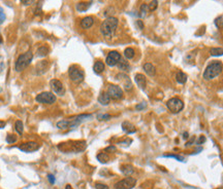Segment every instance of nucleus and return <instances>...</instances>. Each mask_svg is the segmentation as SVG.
Segmentation results:
<instances>
[{
    "label": "nucleus",
    "mask_w": 223,
    "mask_h": 189,
    "mask_svg": "<svg viewBox=\"0 0 223 189\" xmlns=\"http://www.w3.org/2000/svg\"><path fill=\"white\" fill-rule=\"evenodd\" d=\"M118 24H119V21H118L117 18H114V16H109V18H106L102 22V24H101V26H100L101 34L106 38L112 37V36L115 34L116 30H117Z\"/></svg>",
    "instance_id": "1"
},
{
    "label": "nucleus",
    "mask_w": 223,
    "mask_h": 189,
    "mask_svg": "<svg viewBox=\"0 0 223 189\" xmlns=\"http://www.w3.org/2000/svg\"><path fill=\"white\" fill-rule=\"evenodd\" d=\"M223 65L219 61H213L211 64H209L204 72V78L206 80H211L217 77L220 73L222 72Z\"/></svg>",
    "instance_id": "2"
},
{
    "label": "nucleus",
    "mask_w": 223,
    "mask_h": 189,
    "mask_svg": "<svg viewBox=\"0 0 223 189\" xmlns=\"http://www.w3.org/2000/svg\"><path fill=\"white\" fill-rule=\"evenodd\" d=\"M33 59V53L32 52L28 50V52L22 53V55L19 56V58L17 59L16 65H15V68L18 72L23 71L25 68H27L29 66V64L31 63Z\"/></svg>",
    "instance_id": "3"
},
{
    "label": "nucleus",
    "mask_w": 223,
    "mask_h": 189,
    "mask_svg": "<svg viewBox=\"0 0 223 189\" xmlns=\"http://www.w3.org/2000/svg\"><path fill=\"white\" fill-rule=\"evenodd\" d=\"M68 75H69L70 80L75 83H81L85 78L84 71L81 68H79L78 66H75V65L69 67Z\"/></svg>",
    "instance_id": "4"
},
{
    "label": "nucleus",
    "mask_w": 223,
    "mask_h": 189,
    "mask_svg": "<svg viewBox=\"0 0 223 189\" xmlns=\"http://www.w3.org/2000/svg\"><path fill=\"white\" fill-rule=\"evenodd\" d=\"M166 106L169 111H171L173 113H179L184 108V103L179 98H171L166 102Z\"/></svg>",
    "instance_id": "5"
},
{
    "label": "nucleus",
    "mask_w": 223,
    "mask_h": 189,
    "mask_svg": "<svg viewBox=\"0 0 223 189\" xmlns=\"http://www.w3.org/2000/svg\"><path fill=\"white\" fill-rule=\"evenodd\" d=\"M35 100L37 101L38 103L52 105V104H54L56 102V96L53 94V93L44 92V93H40L39 95L36 96Z\"/></svg>",
    "instance_id": "6"
},
{
    "label": "nucleus",
    "mask_w": 223,
    "mask_h": 189,
    "mask_svg": "<svg viewBox=\"0 0 223 189\" xmlns=\"http://www.w3.org/2000/svg\"><path fill=\"white\" fill-rule=\"evenodd\" d=\"M135 184H136V180L133 177H127L116 183L115 189H132Z\"/></svg>",
    "instance_id": "7"
},
{
    "label": "nucleus",
    "mask_w": 223,
    "mask_h": 189,
    "mask_svg": "<svg viewBox=\"0 0 223 189\" xmlns=\"http://www.w3.org/2000/svg\"><path fill=\"white\" fill-rule=\"evenodd\" d=\"M110 96V98L113 100H120L123 98V91L119 85H115V84H111L108 87V92H106Z\"/></svg>",
    "instance_id": "8"
},
{
    "label": "nucleus",
    "mask_w": 223,
    "mask_h": 189,
    "mask_svg": "<svg viewBox=\"0 0 223 189\" xmlns=\"http://www.w3.org/2000/svg\"><path fill=\"white\" fill-rule=\"evenodd\" d=\"M120 60H121L120 53L118 52H116V50H113V52L109 53L108 57H106V63L110 67H114L119 63Z\"/></svg>",
    "instance_id": "9"
},
{
    "label": "nucleus",
    "mask_w": 223,
    "mask_h": 189,
    "mask_svg": "<svg viewBox=\"0 0 223 189\" xmlns=\"http://www.w3.org/2000/svg\"><path fill=\"white\" fill-rule=\"evenodd\" d=\"M50 86L51 89H52V91L55 93V94L57 95H60V96H63L64 93H65V89H64L63 84L60 80L58 79H52L50 82Z\"/></svg>",
    "instance_id": "10"
},
{
    "label": "nucleus",
    "mask_w": 223,
    "mask_h": 189,
    "mask_svg": "<svg viewBox=\"0 0 223 189\" xmlns=\"http://www.w3.org/2000/svg\"><path fill=\"white\" fill-rule=\"evenodd\" d=\"M116 78L123 83L125 91H130V89H132V82L130 78L128 77V75H126L125 73H119V74H117V76H116Z\"/></svg>",
    "instance_id": "11"
},
{
    "label": "nucleus",
    "mask_w": 223,
    "mask_h": 189,
    "mask_svg": "<svg viewBox=\"0 0 223 189\" xmlns=\"http://www.w3.org/2000/svg\"><path fill=\"white\" fill-rule=\"evenodd\" d=\"M19 149L23 152H33L39 149V144L36 142H26L22 143L19 146Z\"/></svg>",
    "instance_id": "12"
},
{
    "label": "nucleus",
    "mask_w": 223,
    "mask_h": 189,
    "mask_svg": "<svg viewBox=\"0 0 223 189\" xmlns=\"http://www.w3.org/2000/svg\"><path fill=\"white\" fill-rule=\"evenodd\" d=\"M49 69V62L48 61H41L35 66V74L36 75H41L44 73H46Z\"/></svg>",
    "instance_id": "13"
},
{
    "label": "nucleus",
    "mask_w": 223,
    "mask_h": 189,
    "mask_svg": "<svg viewBox=\"0 0 223 189\" xmlns=\"http://www.w3.org/2000/svg\"><path fill=\"white\" fill-rule=\"evenodd\" d=\"M85 148H86V142H84V141L73 142L72 145H70V150H72L73 152H81L85 150Z\"/></svg>",
    "instance_id": "14"
},
{
    "label": "nucleus",
    "mask_w": 223,
    "mask_h": 189,
    "mask_svg": "<svg viewBox=\"0 0 223 189\" xmlns=\"http://www.w3.org/2000/svg\"><path fill=\"white\" fill-rule=\"evenodd\" d=\"M134 80H135V82H136V84L140 87V89H145L146 84H147V79H146L145 75L140 74V73H137V74L135 75V77H134Z\"/></svg>",
    "instance_id": "15"
},
{
    "label": "nucleus",
    "mask_w": 223,
    "mask_h": 189,
    "mask_svg": "<svg viewBox=\"0 0 223 189\" xmlns=\"http://www.w3.org/2000/svg\"><path fill=\"white\" fill-rule=\"evenodd\" d=\"M93 24H94V19L92 16H85L81 21V27L83 29H89L93 26Z\"/></svg>",
    "instance_id": "16"
},
{
    "label": "nucleus",
    "mask_w": 223,
    "mask_h": 189,
    "mask_svg": "<svg viewBox=\"0 0 223 189\" xmlns=\"http://www.w3.org/2000/svg\"><path fill=\"white\" fill-rule=\"evenodd\" d=\"M122 129L126 133V134H133V133L136 132L135 126L132 125V123L128 122V121H124L122 123Z\"/></svg>",
    "instance_id": "17"
},
{
    "label": "nucleus",
    "mask_w": 223,
    "mask_h": 189,
    "mask_svg": "<svg viewBox=\"0 0 223 189\" xmlns=\"http://www.w3.org/2000/svg\"><path fill=\"white\" fill-rule=\"evenodd\" d=\"M144 71H145L149 76H154L156 74V68L153 64L151 63H146L144 65Z\"/></svg>",
    "instance_id": "18"
},
{
    "label": "nucleus",
    "mask_w": 223,
    "mask_h": 189,
    "mask_svg": "<svg viewBox=\"0 0 223 189\" xmlns=\"http://www.w3.org/2000/svg\"><path fill=\"white\" fill-rule=\"evenodd\" d=\"M98 102H99L101 105H109L110 102H111V98L108 93H101L98 97Z\"/></svg>",
    "instance_id": "19"
},
{
    "label": "nucleus",
    "mask_w": 223,
    "mask_h": 189,
    "mask_svg": "<svg viewBox=\"0 0 223 189\" xmlns=\"http://www.w3.org/2000/svg\"><path fill=\"white\" fill-rule=\"evenodd\" d=\"M93 70L96 74H100L104 71V64L101 61H97L95 62L94 66H93Z\"/></svg>",
    "instance_id": "20"
},
{
    "label": "nucleus",
    "mask_w": 223,
    "mask_h": 189,
    "mask_svg": "<svg viewBox=\"0 0 223 189\" xmlns=\"http://www.w3.org/2000/svg\"><path fill=\"white\" fill-rule=\"evenodd\" d=\"M176 80L178 83L184 84V83H186V81H187V75H186L184 72L179 71L176 75Z\"/></svg>",
    "instance_id": "21"
},
{
    "label": "nucleus",
    "mask_w": 223,
    "mask_h": 189,
    "mask_svg": "<svg viewBox=\"0 0 223 189\" xmlns=\"http://www.w3.org/2000/svg\"><path fill=\"white\" fill-rule=\"evenodd\" d=\"M117 66H118V68H119L120 70H122V71H124V72H128L129 70H130V66H129V64L127 63L125 60H122V59L119 61V63L117 64Z\"/></svg>",
    "instance_id": "22"
},
{
    "label": "nucleus",
    "mask_w": 223,
    "mask_h": 189,
    "mask_svg": "<svg viewBox=\"0 0 223 189\" xmlns=\"http://www.w3.org/2000/svg\"><path fill=\"white\" fill-rule=\"evenodd\" d=\"M89 7H90V2H79V3L75 5L77 10L80 13L86 12V10H88Z\"/></svg>",
    "instance_id": "23"
},
{
    "label": "nucleus",
    "mask_w": 223,
    "mask_h": 189,
    "mask_svg": "<svg viewBox=\"0 0 223 189\" xmlns=\"http://www.w3.org/2000/svg\"><path fill=\"white\" fill-rule=\"evenodd\" d=\"M210 53L213 57H219V56H223V49L222 47H212L210 49Z\"/></svg>",
    "instance_id": "24"
},
{
    "label": "nucleus",
    "mask_w": 223,
    "mask_h": 189,
    "mask_svg": "<svg viewBox=\"0 0 223 189\" xmlns=\"http://www.w3.org/2000/svg\"><path fill=\"white\" fill-rule=\"evenodd\" d=\"M48 53H49V49H48L46 45H42L37 49L36 55H37V57L42 58V57H46V56L48 55Z\"/></svg>",
    "instance_id": "25"
},
{
    "label": "nucleus",
    "mask_w": 223,
    "mask_h": 189,
    "mask_svg": "<svg viewBox=\"0 0 223 189\" xmlns=\"http://www.w3.org/2000/svg\"><path fill=\"white\" fill-rule=\"evenodd\" d=\"M134 55H135V52L133 49H131V47H127V49L124 50V57L126 59H128V60H131V59L134 57Z\"/></svg>",
    "instance_id": "26"
},
{
    "label": "nucleus",
    "mask_w": 223,
    "mask_h": 189,
    "mask_svg": "<svg viewBox=\"0 0 223 189\" xmlns=\"http://www.w3.org/2000/svg\"><path fill=\"white\" fill-rule=\"evenodd\" d=\"M97 159H98V162H101V163H106L110 160V157H109V155L106 153L101 152V153L97 154Z\"/></svg>",
    "instance_id": "27"
},
{
    "label": "nucleus",
    "mask_w": 223,
    "mask_h": 189,
    "mask_svg": "<svg viewBox=\"0 0 223 189\" xmlns=\"http://www.w3.org/2000/svg\"><path fill=\"white\" fill-rule=\"evenodd\" d=\"M57 128L60 129H70L69 126V120H60L57 122Z\"/></svg>",
    "instance_id": "28"
},
{
    "label": "nucleus",
    "mask_w": 223,
    "mask_h": 189,
    "mask_svg": "<svg viewBox=\"0 0 223 189\" xmlns=\"http://www.w3.org/2000/svg\"><path fill=\"white\" fill-rule=\"evenodd\" d=\"M121 171L123 172L124 175H126V176H130V175L133 173V168H132L131 165H123L122 168H121Z\"/></svg>",
    "instance_id": "29"
},
{
    "label": "nucleus",
    "mask_w": 223,
    "mask_h": 189,
    "mask_svg": "<svg viewBox=\"0 0 223 189\" xmlns=\"http://www.w3.org/2000/svg\"><path fill=\"white\" fill-rule=\"evenodd\" d=\"M149 12H150V10H149L148 4H146V3L142 4V6H140V18H144V16H147V13H148Z\"/></svg>",
    "instance_id": "30"
},
{
    "label": "nucleus",
    "mask_w": 223,
    "mask_h": 189,
    "mask_svg": "<svg viewBox=\"0 0 223 189\" xmlns=\"http://www.w3.org/2000/svg\"><path fill=\"white\" fill-rule=\"evenodd\" d=\"M15 129H16V131L18 132L19 135H22V134H23V129H24L23 122H22L21 120H17L16 125H15Z\"/></svg>",
    "instance_id": "31"
},
{
    "label": "nucleus",
    "mask_w": 223,
    "mask_h": 189,
    "mask_svg": "<svg viewBox=\"0 0 223 189\" xmlns=\"http://www.w3.org/2000/svg\"><path fill=\"white\" fill-rule=\"evenodd\" d=\"M149 6V10L150 12H154V10H156V8L158 6V1L157 0H152L150 2V4H148Z\"/></svg>",
    "instance_id": "32"
},
{
    "label": "nucleus",
    "mask_w": 223,
    "mask_h": 189,
    "mask_svg": "<svg viewBox=\"0 0 223 189\" xmlns=\"http://www.w3.org/2000/svg\"><path fill=\"white\" fill-rule=\"evenodd\" d=\"M215 25L218 29H223V16H218L215 20Z\"/></svg>",
    "instance_id": "33"
},
{
    "label": "nucleus",
    "mask_w": 223,
    "mask_h": 189,
    "mask_svg": "<svg viewBox=\"0 0 223 189\" xmlns=\"http://www.w3.org/2000/svg\"><path fill=\"white\" fill-rule=\"evenodd\" d=\"M163 157H171V158H175V159L179 160V162H184V158H183L182 156H180V155H174V154H165V155H163Z\"/></svg>",
    "instance_id": "34"
},
{
    "label": "nucleus",
    "mask_w": 223,
    "mask_h": 189,
    "mask_svg": "<svg viewBox=\"0 0 223 189\" xmlns=\"http://www.w3.org/2000/svg\"><path fill=\"white\" fill-rule=\"evenodd\" d=\"M16 141H17V137L15 136V135H7V137H6V142L7 143L13 144V143H15Z\"/></svg>",
    "instance_id": "35"
},
{
    "label": "nucleus",
    "mask_w": 223,
    "mask_h": 189,
    "mask_svg": "<svg viewBox=\"0 0 223 189\" xmlns=\"http://www.w3.org/2000/svg\"><path fill=\"white\" fill-rule=\"evenodd\" d=\"M111 118L110 114H98L97 115V119L98 120H109Z\"/></svg>",
    "instance_id": "36"
},
{
    "label": "nucleus",
    "mask_w": 223,
    "mask_h": 189,
    "mask_svg": "<svg viewBox=\"0 0 223 189\" xmlns=\"http://www.w3.org/2000/svg\"><path fill=\"white\" fill-rule=\"evenodd\" d=\"M95 188L96 189H110L108 185L102 184V183H96V184H95Z\"/></svg>",
    "instance_id": "37"
},
{
    "label": "nucleus",
    "mask_w": 223,
    "mask_h": 189,
    "mask_svg": "<svg viewBox=\"0 0 223 189\" xmlns=\"http://www.w3.org/2000/svg\"><path fill=\"white\" fill-rule=\"evenodd\" d=\"M5 21V13L2 9V7H0V25H1Z\"/></svg>",
    "instance_id": "38"
},
{
    "label": "nucleus",
    "mask_w": 223,
    "mask_h": 189,
    "mask_svg": "<svg viewBox=\"0 0 223 189\" xmlns=\"http://www.w3.org/2000/svg\"><path fill=\"white\" fill-rule=\"evenodd\" d=\"M146 107H147V104L145 102H143V103L137 104V105L135 106V109H136V110H143V109H145Z\"/></svg>",
    "instance_id": "39"
},
{
    "label": "nucleus",
    "mask_w": 223,
    "mask_h": 189,
    "mask_svg": "<svg viewBox=\"0 0 223 189\" xmlns=\"http://www.w3.org/2000/svg\"><path fill=\"white\" fill-rule=\"evenodd\" d=\"M21 1V3L25 5V6H28V5H30V4H32L33 3V1L34 0H20Z\"/></svg>",
    "instance_id": "40"
},
{
    "label": "nucleus",
    "mask_w": 223,
    "mask_h": 189,
    "mask_svg": "<svg viewBox=\"0 0 223 189\" xmlns=\"http://www.w3.org/2000/svg\"><path fill=\"white\" fill-rule=\"evenodd\" d=\"M48 179H49V181H50L51 184H54V183H55V177L53 176L52 174H49V175H48Z\"/></svg>",
    "instance_id": "41"
},
{
    "label": "nucleus",
    "mask_w": 223,
    "mask_h": 189,
    "mask_svg": "<svg viewBox=\"0 0 223 189\" xmlns=\"http://www.w3.org/2000/svg\"><path fill=\"white\" fill-rule=\"evenodd\" d=\"M116 148L115 146H109V147H106V152H114V151H116Z\"/></svg>",
    "instance_id": "42"
},
{
    "label": "nucleus",
    "mask_w": 223,
    "mask_h": 189,
    "mask_svg": "<svg viewBox=\"0 0 223 189\" xmlns=\"http://www.w3.org/2000/svg\"><path fill=\"white\" fill-rule=\"evenodd\" d=\"M136 26L139 27V29H140V30H143V29H144V24H143V22L140 21V20H139V21H136Z\"/></svg>",
    "instance_id": "43"
},
{
    "label": "nucleus",
    "mask_w": 223,
    "mask_h": 189,
    "mask_svg": "<svg viewBox=\"0 0 223 189\" xmlns=\"http://www.w3.org/2000/svg\"><path fill=\"white\" fill-rule=\"evenodd\" d=\"M205 141H206V138H205L204 136H200V137H199V139H198V141H197V144H198V145H199V144H202V143L205 142Z\"/></svg>",
    "instance_id": "44"
},
{
    "label": "nucleus",
    "mask_w": 223,
    "mask_h": 189,
    "mask_svg": "<svg viewBox=\"0 0 223 189\" xmlns=\"http://www.w3.org/2000/svg\"><path fill=\"white\" fill-rule=\"evenodd\" d=\"M188 137H189V134L187 132H185L184 134H183V138H184V139L186 140V139H188Z\"/></svg>",
    "instance_id": "45"
},
{
    "label": "nucleus",
    "mask_w": 223,
    "mask_h": 189,
    "mask_svg": "<svg viewBox=\"0 0 223 189\" xmlns=\"http://www.w3.org/2000/svg\"><path fill=\"white\" fill-rule=\"evenodd\" d=\"M4 125H5V122H3V121H0V129H2Z\"/></svg>",
    "instance_id": "46"
},
{
    "label": "nucleus",
    "mask_w": 223,
    "mask_h": 189,
    "mask_svg": "<svg viewBox=\"0 0 223 189\" xmlns=\"http://www.w3.org/2000/svg\"><path fill=\"white\" fill-rule=\"evenodd\" d=\"M65 189H72V187H71V186H70L69 184H67V185L65 186Z\"/></svg>",
    "instance_id": "47"
},
{
    "label": "nucleus",
    "mask_w": 223,
    "mask_h": 189,
    "mask_svg": "<svg viewBox=\"0 0 223 189\" xmlns=\"http://www.w3.org/2000/svg\"><path fill=\"white\" fill-rule=\"evenodd\" d=\"M1 91H2V89H1V87H0V93H1Z\"/></svg>",
    "instance_id": "48"
}]
</instances>
